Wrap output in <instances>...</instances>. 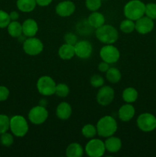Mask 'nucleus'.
Instances as JSON below:
<instances>
[{
    "label": "nucleus",
    "mask_w": 156,
    "mask_h": 157,
    "mask_svg": "<svg viewBox=\"0 0 156 157\" xmlns=\"http://www.w3.org/2000/svg\"><path fill=\"white\" fill-rule=\"evenodd\" d=\"M96 127L97 134L99 136L107 138L116 133L118 124L115 118L112 116H104L98 121Z\"/></svg>",
    "instance_id": "obj_1"
},
{
    "label": "nucleus",
    "mask_w": 156,
    "mask_h": 157,
    "mask_svg": "<svg viewBox=\"0 0 156 157\" xmlns=\"http://www.w3.org/2000/svg\"><path fill=\"white\" fill-rule=\"evenodd\" d=\"M96 38L105 44H113L117 41L119 38V32L117 29L111 25H105L96 29L95 32Z\"/></svg>",
    "instance_id": "obj_2"
},
{
    "label": "nucleus",
    "mask_w": 156,
    "mask_h": 157,
    "mask_svg": "<svg viewBox=\"0 0 156 157\" xmlns=\"http://www.w3.org/2000/svg\"><path fill=\"white\" fill-rule=\"evenodd\" d=\"M123 13L125 18L136 21L145 13V4L141 0H130L124 6Z\"/></svg>",
    "instance_id": "obj_3"
},
{
    "label": "nucleus",
    "mask_w": 156,
    "mask_h": 157,
    "mask_svg": "<svg viewBox=\"0 0 156 157\" xmlns=\"http://www.w3.org/2000/svg\"><path fill=\"white\" fill-rule=\"evenodd\" d=\"M12 134L17 137H23L28 132L29 127L25 118L21 115H15L10 118V127Z\"/></svg>",
    "instance_id": "obj_4"
},
{
    "label": "nucleus",
    "mask_w": 156,
    "mask_h": 157,
    "mask_svg": "<svg viewBox=\"0 0 156 157\" xmlns=\"http://www.w3.org/2000/svg\"><path fill=\"white\" fill-rule=\"evenodd\" d=\"M56 83L47 75L41 76L37 81V89L43 96H51L55 94Z\"/></svg>",
    "instance_id": "obj_5"
},
{
    "label": "nucleus",
    "mask_w": 156,
    "mask_h": 157,
    "mask_svg": "<svg viewBox=\"0 0 156 157\" xmlns=\"http://www.w3.org/2000/svg\"><path fill=\"white\" fill-rule=\"evenodd\" d=\"M44 44L39 38L36 37L27 38L23 42V50L30 56H36L43 52Z\"/></svg>",
    "instance_id": "obj_6"
},
{
    "label": "nucleus",
    "mask_w": 156,
    "mask_h": 157,
    "mask_svg": "<svg viewBox=\"0 0 156 157\" xmlns=\"http://www.w3.org/2000/svg\"><path fill=\"white\" fill-rule=\"evenodd\" d=\"M85 152L90 157L102 156L106 152L105 144L102 140L92 138L86 144Z\"/></svg>",
    "instance_id": "obj_7"
},
{
    "label": "nucleus",
    "mask_w": 156,
    "mask_h": 157,
    "mask_svg": "<svg viewBox=\"0 0 156 157\" xmlns=\"http://www.w3.org/2000/svg\"><path fill=\"white\" fill-rule=\"evenodd\" d=\"M137 127L143 132H151L156 129V117L150 113H141L136 121Z\"/></svg>",
    "instance_id": "obj_8"
},
{
    "label": "nucleus",
    "mask_w": 156,
    "mask_h": 157,
    "mask_svg": "<svg viewBox=\"0 0 156 157\" xmlns=\"http://www.w3.org/2000/svg\"><path fill=\"white\" fill-rule=\"evenodd\" d=\"M28 117L29 121L32 124L35 125H40L47 121L48 117V111L45 107L41 105L35 106L29 110Z\"/></svg>",
    "instance_id": "obj_9"
},
{
    "label": "nucleus",
    "mask_w": 156,
    "mask_h": 157,
    "mask_svg": "<svg viewBox=\"0 0 156 157\" xmlns=\"http://www.w3.org/2000/svg\"><path fill=\"white\" fill-rule=\"evenodd\" d=\"M99 56L103 61L109 64H114L119 61L120 52L113 44H105L99 51Z\"/></svg>",
    "instance_id": "obj_10"
},
{
    "label": "nucleus",
    "mask_w": 156,
    "mask_h": 157,
    "mask_svg": "<svg viewBox=\"0 0 156 157\" xmlns=\"http://www.w3.org/2000/svg\"><path fill=\"white\" fill-rule=\"evenodd\" d=\"M115 98V91L110 86H102L96 94V101L101 106H108Z\"/></svg>",
    "instance_id": "obj_11"
},
{
    "label": "nucleus",
    "mask_w": 156,
    "mask_h": 157,
    "mask_svg": "<svg viewBox=\"0 0 156 157\" xmlns=\"http://www.w3.org/2000/svg\"><path fill=\"white\" fill-rule=\"evenodd\" d=\"M154 21L148 16H142L135 21V30L141 35H146L154 29Z\"/></svg>",
    "instance_id": "obj_12"
},
{
    "label": "nucleus",
    "mask_w": 156,
    "mask_h": 157,
    "mask_svg": "<svg viewBox=\"0 0 156 157\" xmlns=\"http://www.w3.org/2000/svg\"><path fill=\"white\" fill-rule=\"evenodd\" d=\"M75 55L81 59H87L90 58L93 52V46L88 41L82 40L77 41L74 45Z\"/></svg>",
    "instance_id": "obj_13"
},
{
    "label": "nucleus",
    "mask_w": 156,
    "mask_h": 157,
    "mask_svg": "<svg viewBox=\"0 0 156 157\" xmlns=\"http://www.w3.org/2000/svg\"><path fill=\"white\" fill-rule=\"evenodd\" d=\"M76 10L75 4L70 0H65L58 3L55 7V12L59 16L66 18L73 14Z\"/></svg>",
    "instance_id": "obj_14"
},
{
    "label": "nucleus",
    "mask_w": 156,
    "mask_h": 157,
    "mask_svg": "<svg viewBox=\"0 0 156 157\" xmlns=\"http://www.w3.org/2000/svg\"><path fill=\"white\" fill-rule=\"evenodd\" d=\"M21 25H22V33L26 38L35 36L38 31V23L33 18H28L24 20Z\"/></svg>",
    "instance_id": "obj_15"
},
{
    "label": "nucleus",
    "mask_w": 156,
    "mask_h": 157,
    "mask_svg": "<svg viewBox=\"0 0 156 157\" xmlns=\"http://www.w3.org/2000/svg\"><path fill=\"white\" fill-rule=\"evenodd\" d=\"M135 113H136L135 107L132 105V104L126 103L119 109L118 116L122 122H128L134 117Z\"/></svg>",
    "instance_id": "obj_16"
},
{
    "label": "nucleus",
    "mask_w": 156,
    "mask_h": 157,
    "mask_svg": "<svg viewBox=\"0 0 156 157\" xmlns=\"http://www.w3.org/2000/svg\"><path fill=\"white\" fill-rule=\"evenodd\" d=\"M106 150L111 153H118L122 148V141L117 136H109L104 142Z\"/></svg>",
    "instance_id": "obj_17"
},
{
    "label": "nucleus",
    "mask_w": 156,
    "mask_h": 157,
    "mask_svg": "<svg viewBox=\"0 0 156 157\" xmlns=\"http://www.w3.org/2000/svg\"><path fill=\"white\" fill-rule=\"evenodd\" d=\"M72 114V107L67 102H61L58 105L56 109V115L58 118L62 121H67Z\"/></svg>",
    "instance_id": "obj_18"
},
{
    "label": "nucleus",
    "mask_w": 156,
    "mask_h": 157,
    "mask_svg": "<svg viewBox=\"0 0 156 157\" xmlns=\"http://www.w3.org/2000/svg\"><path fill=\"white\" fill-rule=\"evenodd\" d=\"M105 17L100 12H92V13L87 18V23L89 25L94 29H98L100 26L103 25L105 24Z\"/></svg>",
    "instance_id": "obj_19"
},
{
    "label": "nucleus",
    "mask_w": 156,
    "mask_h": 157,
    "mask_svg": "<svg viewBox=\"0 0 156 157\" xmlns=\"http://www.w3.org/2000/svg\"><path fill=\"white\" fill-rule=\"evenodd\" d=\"M58 55L62 60H70L75 56L74 45L65 43L60 47Z\"/></svg>",
    "instance_id": "obj_20"
},
{
    "label": "nucleus",
    "mask_w": 156,
    "mask_h": 157,
    "mask_svg": "<svg viewBox=\"0 0 156 157\" xmlns=\"http://www.w3.org/2000/svg\"><path fill=\"white\" fill-rule=\"evenodd\" d=\"M84 148L78 143L69 144L66 149V156L67 157H81L84 155Z\"/></svg>",
    "instance_id": "obj_21"
},
{
    "label": "nucleus",
    "mask_w": 156,
    "mask_h": 157,
    "mask_svg": "<svg viewBox=\"0 0 156 157\" xmlns=\"http://www.w3.org/2000/svg\"><path fill=\"white\" fill-rule=\"evenodd\" d=\"M16 6L19 11L28 13L35 10L37 3L35 0H17Z\"/></svg>",
    "instance_id": "obj_22"
},
{
    "label": "nucleus",
    "mask_w": 156,
    "mask_h": 157,
    "mask_svg": "<svg viewBox=\"0 0 156 157\" xmlns=\"http://www.w3.org/2000/svg\"><path fill=\"white\" fill-rule=\"evenodd\" d=\"M8 33L12 38H19L22 33V25L18 21H11L7 26Z\"/></svg>",
    "instance_id": "obj_23"
},
{
    "label": "nucleus",
    "mask_w": 156,
    "mask_h": 157,
    "mask_svg": "<svg viewBox=\"0 0 156 157\" xmlns=\"http://www.w3.org/2000/svg\"><path fill=\"white\" fill-rule=\"evenodd\" d=\"M138 97H139V94L134 87H127L124 89L122 92V99L125 103H128V104H132L136 102V100L138 99Z\"/></svg>",
    "instance_id": "obj_24"
},
{
    "label": "nucleus",
    "mask_w": 156,
    "mask_h": 157,
    "mask_svg": "<svg viewBox=\"0 0 156 157\" xmlns=\"http://www.w3.org/2000/svg\"><path fill=\"white\" fill-rule=\"evenodd\" d=\"M106 78L109 82L112 84H116L121 80L122 75L120 71L116 67H110L106 72Z\"/></svg>",
    "instance_id": "obj_25"
},
{
    "label": "nucleus",
    "mask_w": 156,
    "mask_h": 157,
    "mask_svg": "<svg viewBox=\"0 0 156 157\" xmlns=\"http://www.w3.org/2000/svg\"><path fill=\"white\" fill-rule=\"evenodd\" d=\"M81 133L83 136L88 139H92L97 134V130L96 127L93 124H86L83 127L81 130Z\"/></svg>",
    "instance_id": "obj_26"
},
{
    "label": "nucleus",
    "mask_w": 156,
    "mask_h": 157,
    "mask_svg": "<svg viewBox=\"0 0 156 157\" xmlns=\"http://www.w3.org/2000/svg\"><path fill=\"white\" fill-rule=\"evenodd\" d=\"M119 29L122 31L123 33L129 34L132 33L135 30V21L131 19H126L122 21V22L119 25Z\"/></svg>",
    "instance_id": "obj_27"
},
{
    "label": "nucleus",
    "mask_w": 156,
    "mask_h": 157,
    "mask_svg": "<svg viewBox=\"0 0 156 157\" xmlns=\"http://www.w3.org/2000/svg\"><path fill=\"white\" fill-rule=\"evenodd\" d=\"M70 93V88L68 86L64 83H60L56 84V88H55V94L59 98H66L68 96Z\"/></svg>",
    "instance_id": "obj_28"
},
{
    "label": "nucleus",
    "mask_w": 156,
    "mask_h": 157,
    "mask_svg": "<svg viewBox=\"0 0 156 157\" xmlns=\"http://www.w3.org/2000/svg\"><path fill=\"white\" fill-rule=\"evenodd\" d=\"M10 127V118L6 114H0V135L8 132Z\"/></svg>",
    "instance_id": "obj_29"
},
{
    "label": "nucleus",
    "mask_w": 156,
    "mask_h": 157,
    "mask_svg": "<svg viewBox=\"0 0 156 157\" xmlns=\"http://www.w3.org/2000/svg\"><path fill=\"white\" fill-rule=\"evenodd\" d=\"M0 143H1L3 147H11L14 143L13 134L8 133V132H6V133L1 134L0 135Z\"/></svg>",
    "instance_id": "obj_30"
},
{
    "label": "nucleus",
    "mask_w": 156,
    "mask_h": 157,
    "mask_svg": "<svg viewBox=\"0 0 156 157\" xmlns=\"http://www.w3.org/2000/svg\"><path fill=\"white\" fill-rule=\"evenodd\" d=\"M85 5L87 9L90 12H96L102 6V0H86Z\"/></svg>",
    "instance_id": "obj_31"
},
{
    "label": "nucleus",
    "mask_w": 156,
    "mask_h": 157,
    "mask_svg": "<svg viewBox=\"0 0 156 157\" xmlns=\"http://www.w3.org/2000/svg\"><path fill=\"white\" fill-rule=\"evenodd\" d=\"M145 15L152 20L156 19V3L150 2L145 5Z\"/></svg>",
    "instance_id": "obj_32"
},
{
    "label": "nucleus",
    "mask_w": 156,
    "mask_h": 157,
    "mask_svg": "<svg viewBox=\"0 0 156 157\" xmlns=\"http://www.w3.org/2000/svg\"><path fill=\"white\" fill-rule=\"evenodd\" d=\"M11 21L10 16L8 12H5L4 10L0 9V29H5L7 28L9 24Z\"/></svg>",
    "instance_id": "obj_33"
},
{
    "label": "nucleus",
    "mask_w": 156,
    "mask_h": 157,
    "mask_svg": "<svg viewBox=\"0 0 156 157\" xmlns=\"http://www.w3.org/2000/svg\"><path fill=\"white\" fill-rule=\"evenodd\" d=\"M90 84L93 86V87H101L102 86L104 85V79L101 75H94L91 77L90 78Z\"/></svg>",
    "instance_id": "obj_34"
},
{
    "label": "nucleus",
    "mask_w": 156,
    "mask_h": 157,
    "mask_svg": "<svg viewBox=\"0 0 156 157\" xmlns=\"http://www.w3.org/2000/svg\"><path fill=\"white\" fill-rule=\"evenodd\" d=\"M64 41L65 43L69 44H72V45H75L76 43L77 42V37L72 32H67L64 35Z\"/></svg>",
    "instance_id": "obj_35"
},
{
    "label": "nucleus",
    "mask_w": 156,
    "mask_h": 157,
    "mask_svg": "<svg viewBox=\"0 0 156 157\" xmlns=\"http://www.w3.org/2000/svg\"><path fill=\"white\" fill-rule=\"evenodd\" d=\"M9 94L10 92L8 87L5 86H0V102L6 101L9 98Z\"/></svg>",
    "instance_id": "obj_36"
},
{
    "label": "nucleus",
    "mask_w": 156,
    "mask_h": 157,
    "mask_svg": "<svg viewBox=\"0 0 156 157\" xmlns=\"http://www.w3.org/2000/svg\"><path fill=\"white\" fill-rule=\"evenodd\" d=\"M110 67V64L103 61L99 63V65H98V69H99V71L102 72V73H106Z\"/></svg>",
    "instance_id": "obj_37"
},
{
    "label": "nucleus",
    "mask_w": 156,
    "mask_h": 157,
    "mask_svg": "<svg viewBox=\"0 0 156 157\" xmlns=\"http://www.w3.org/2000/svg\"><path fill=\"white\" fill-rule=\"evenodd\" d=\"M38 6H41V7H45V6H49L52 2L53 0H35Z\"/></svg>",
    "instance_id": "obj_38"
},
{
    "label": "nucleus",
    "mask_w": 156,
    "mask_h": 157,
    "mask_svg": "<svg viewBox=\"0 0 156 157\" xmlns=\"http://www.w3.org/2000/svg\"><path fill=\"white\" fill-rule=\"evenodd\" d=\"M9 16H10L11 21H17L19 18V14L16 11H12L9 13Z\"/></svg>",
    "instance_id": "obj_39"
},
{
    "label": "nucleus",
    "mask_w": 156,
    "mask_h": 157,
    "mask_svg": "<svg viewBox=\"0 0 156 157\" xmlns=\"http://www.w3.org/2000/svg\"><path fill=\"white\" fill-rule=\"evenodd\" d=\"M102 1H109V0H102Z\"/></svg>",
    "instance_id": "obj_40"
},
{
    "label": "nucleus",
    "mask_w": 156,
    "mask_h": 157,
    "mask_svg": "<svg viewBox=\"0 0 156 157\" xmlns=\"http://www.w3.org/2000/svg\"><path fill=\"white\" fill-rule=\"evenodd\" d=\"M155 44H156V41H155Z\"/></svg>",
    "instance_id": "obj_41"
}]
</instances>
